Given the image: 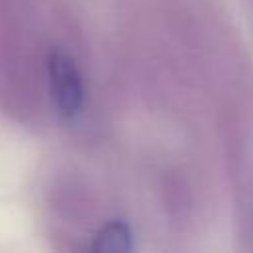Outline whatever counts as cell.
I'll list each match as a JSON object with an SVG mask.
<instances>
[{
	"label": "cell",
	"instance_id": "cell-1",
	"mask_svg": "<svg viewBox=\"0 0 253 253\" xmlns=\"http://www.w3.org/2000/svg\"><path fill=\"white\" fill-rule=\"evenodd\" d=\"M47 71H49L51 95L57 109L63 115L77 113V109L81 107L83 89L73 59L61 51H53L47 59Z\"/></svg>",
	"mask_w": 253,
	"mask_h": 253
},
{
	"label": "cell",
	"instance_id": "cell-2",
	"mask_svg": "<svg viewBox=\"0 0 253 253\" xmlns=\"http://www.w3.org/2000/svg\"><path fill=\"white\" fill-rule=\"evenodd\" d=\"M97 253H125L132 249V231L125 221H111L103 225L93 243L89 245Z\"/></svg>",
	"mask_w": 253,
	"mask_h": 253
}]
</instances>
